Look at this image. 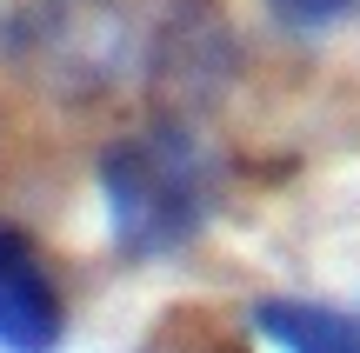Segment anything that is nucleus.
<instances>
[{
	"label": "nucleus",
	"instance_id": "nucleus-3",
	"mask_svg": "<svg viewBox=\"0 0 360 353\" xmlns=\"http://www.w3.org/2000/svg\"><path fill=\"white\" fill-rule=\"evenodd\" d=\"M67 293L53 260L20 220H0V353H60Z\"/></svg>",
	"mask_w": 360,
	"mask_h": 353
},
{
	"label": "nucleus",
	"instance_id": "nucleus-4",
	"mask_svg": "<svg viewBox=\"0 0 360 353\" xmlns=\"http://www.w3.org/2000/svg\"><path fill=\"white\" fill-rule=\"evenodd\" d=\"M254 340L281 347V353H360V320L347 307L327 300H300V293H267L247 307Z\"/></svg>",
	"mask_w": 360,
	"mask_h": 353
},
{
	"label": "nucleus",
	"instance_id": "nucleus-6",
	"mask_svg": "<svg viewBox=\"0 0 360 353\" xmlns=\"http://www.w3.org/2000/svg\"><path fill=\"white\" fill-rule=\"evenodd\" d=\"M267 13L287 34H327V27L360 20V0H267Z\"/></svg>",
	"mask_w": 360,
	"mask_h": 353
},
{
	"label": "nucleus",
	"instance_id": "nucleus-2",
	"mask_svg": "<svg viewBox=\"0 0 360 353\" xmlns=\"http://www.w3.org/2000/svg\"><path fill=\"white\" fill-rule=\"evenodd\" d=\"M0 40L53 93H101L127 67L134 27L120 13V0H27L0 27Z\"/></svg>",
	"mask_w": 360,
	"mask_h": 353
},
{
	"label": "nucleus",
	"instance_id": "nucleus-5",
	"mask_svg": "<svg viewBox=\"0 0 360 353\" xmlns=\"http://www.w3.org/2000/svg\"><path fill=\"white\" fill-rule=\"evenodd\" d=\"M147 353H247L240 340H233L220 320H207V314H167L154 333H147Z\"/></svg>",
	"mask_w": 360,
	"mask_h": 353
},
{
	"label": "nucleus",
	"instance_id": "nucleus-1",
	"mask_svg": "<svg viewBox=\"0 0 360 353\" xmlns=\"http://www.w3.org/2000/svg\"><path fill=\"white\" fill-rule=\"evenodd\" d=\"M101 207L107 240L127 260H167L207 234L220 207V167L187 127H134L101 147Z\"/></svg>",
	"mask_w": 360,
	"mask_h": 353
}]
</instances>
